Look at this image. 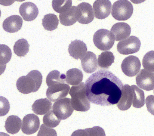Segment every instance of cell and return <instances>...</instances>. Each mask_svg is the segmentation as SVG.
<instances>
[{
    "mask_svg": "<svg viewBox=\"0 0 154 136\" xmlns=\"http://www.w3.org/2000/svg\"><path fill=\"white\" fill-rule=\"evenodd\" d=\"M86 129L88 132V136H106L104 130L100 126H95Z\"/></svg>",
    "mask_w": 154,
    "mask_h": 136,
    "instance_id": "d6a6232c",
    "label": "cell"
},
{
    "mask_svg": "<svg viewBox=\"0 0 154 136\" xmlns=\"http://www.w3.org/2000/svg\"><path fill=\"white\" fill-rule=\"evenodd\" d=\"M80 16L79 10L77 7L72 6L67 11L59 15L60 23L65 26H70L78 21Z\"/></svg>",
    "mask_w": 154,
    "mask_h": 136,
    "instance_id": "9a60e30c",
    "label": "cell"
},
{
    "mask_svg": "<svg viewBox=\"0 0 154 136\" xmlns=\"http://www.w3.org/2000/svg\"><path fill=\"white\" fill-rule=\"evenodd\" d=\"M23 23L22 19L20 16L13 15L4 20L2 23L3 29L9 33L18 32L21 28Z\"/></svg>",
    "mask_w": 154,
    "mask_h": 136,
    "instance_id": "ac0fdd59",
    "label": "cell"
},
{
    "mask_svg": "<svg viewBox=\"0 0 154 136\" xmlns=\"http://www.w3.org/2000/svg\"><path fill=\"white\" fill-rule=\"evenodd\" d=\"M0 116L7 114L10 109V105L8 100L4 97L0 96Z\"/></svg>",
    "mask_w": 154,
    "mask_h": 136,
    "instance_id": "836d02e7",
    "label": "cell"
},
{
    "mask_svg": "<svg viewBox=\"0 0 154 136\" xmlns=\"http://www.w3.org/2000/svg\"><path fill=\"white\" fill-rule=\"evenodd\" d=\"M56 131L42 124L37 134V136H57Z\"/></svg>",
    "mask_w": 154,
    "mask_h": 136,
    "instance_id": "1f68e13d",
    "label": "cell"
},
{
    "mask_svg": "<svg viewBox=\"0 0 154 136\" xmlns=\"http://www.w3.org/2000/svg\"><path fill=\"white\" fill-rule=\"evenodd\" d=\"M80 60L82 68L85 73H91L96 70L97 67V59L93 52L88 51Z\"/></svg>",
    "mask_w": 154,
    "mask_h": 136,
    "instance_id": "ffe728a7",
    "label": "cell"
},
{
    "mask_svg": "<svg viewBox=\"0 0 154 136\" xmlns=\"http://www.w3.org/2000/svg\"><path fill=\"white\" fill-rule=\"evenodd\" d=\"M85 84L88 100L94 104L103 106L117 104L124 86L118 78L106 70H100L91 75Z\"/></svg>",
    "mask_w": 154,
    "mask_h": 136,
    "instance_id": "6da1fadb",
    "label": "cell"
},
{
    "mask_svg": "<svg viewBox=\"0 0 154 136\" xmlns=\"http://www.w3.org/2000/svg\"><path fill=\"white\" fill-rule=\"evenodd\" d=\"M66 80L56 82L48 86L46 94L47 97L51 101L55 102L66 97L70 89Z\"/></svg>",
    "mask_w": 154,
    "mask_h": 136,
    "instance_id": "8992f818",
    "label": "cell"
},
{
    "mask_svg": "<svg viewBox=\"0 0 154 136\" xmlns=\"http://www.w3.org/2000/svg\"><path fill=\"white\" fill-rule=\"evenodd\" d=\"M153 92H154V91H153Z\"/></svg>",
    "mask_w": 154,
    "mask_h": 136,
    "instance_id": "74e56055",
    "label": "cell"
},
{
    "mask_svg": "<svg viewBox=\"0 0 154 136\" xmlns=\"http://www.w3.org/2000/svg\"><path fill=\"white\" fill-rule=\"evenodd\" d=\"M112 6L109 0H96L93 5L95 18L103 19L107 17L110 14Z\"/></svg>",
    "mask_w": 154,
    "mask_h": 136,
    "instance_id": "7c38bea8",
    "label": "cell"
},
{
    "mask_svg": "<svg viewBox=\"0 0 154 136\" xmlns=\"http://www.w3.org/2000/svg\"><path fill=\"white\" fill-rule=\"evenodd\" d=\"M0 136H10L9 134L7 133L0 132Z\"/></svg>",
    "mask_w": 154,
    "mask_h": 136,
    "instance_id": "8d00e7d4",
    "label": "cell"
},
{
    "mask_svg": "<svg viewBox=\"0 0 154 136\" xmlns=\"http://www.w3.org/2000/svg\"><path fill=\"white\" fill-rule=\"evenodd\" d=\"M115 40L118 41L125 39L130 35L131 32L130 26L125 22H118L114 24L110 29Z\"/></svg>",
    "mask_w": 154,
    "mask_h": 136,
    "instance_id": "5bb4252c",
    "label": "cell"
},
{
    "mask_svg": "<svg viewBox=\"0 0 154 136\" xmlns=\"http://www.w3.org/2000/svg\"><path fill=\"white\" fill-rule=\"evenodd\" d=\"M133 99L132 105L136 108H140L145 104V95L143 91L135 85H131Z\"/></svg>",
    "mask_w": 154,
    "mask_h": 136,
    "instance_id": "cb8c5ba5",
    "label": "cell"
},
{
    "mask_svg": "<svg viewBox=\"0 0 154 136\" xmlns=\"http://www.w3.org/2000/svg\"><path fill=\"white\" fill-rule=\"evenodd\" d=\"M74 110L71 99L67 97L55 101L53 104L52 110L54 114L60 120H65L69 118Z\"/></svg>",
    "mask_w": 154,
    "mask_h": 136,
    "instance_id": "52a82bcc",
    "label": "cell"
},
{
    "mask_svg": "<svg viewBox=\"0 0 154 136\" xmlns=\"http://www.w3.org/2000/svg\"><path fill=\"white\" fill-rule=\"evenodd\" d=\"M87 51L86 44L80 40L72 41L69 45L68 51L70 55L76 60L81 59L86 54Z\"/></svg>",
    "mask_w": 154,
    "mask_h": 136,
    "instance_id": "e0dca14e",
    "label": "cell"
},
{
    "mask_svg": "<svg viewBox=\"0 0 154 136\" xmlns=\"http://www.w3.org/2000/svg\"><path fill=\"white\" fill-rule=\"evenodd\" d=\"M71 97V104L76 111L85 112L90 108V104L86 96L85 84L82 82L71 87L69 92Z\"/></svg>",
    "mask_w": 154,
    "mask_h": 136,
    "instance_id": "3957f363",
    "label": "cell"
},
{
    "mask_svg": "<svg viewBox=\"0 0 154 136\" xmlns=\"http://www.w3.org/2000/svg\"><path fill=\"white\" fill-rule=\"evenodd\" d=\"M42 21L44 28L49 31H52L57 28L59 23L57 16L54 14L45 15Z\"/></svg>",
    "mask_w": 154,
    "mask_h": 136,
    "instance_id": "484cf974",
    "label": "cell"
},
{
    "mask_svg": "<svg viewBox=\"0 0 154 136\" xmlns=\"http://www.w3.org/2000/svg\"><path fill=\"white\" fill-rule=\"evenodd\" d=\"M22 125L21 119L16 115H11L7 119L5 127L7 132L10 134H14L20 130Z\"/></svg>",
    "mask_w": 154,
    "mask_h": 136,
    "instance_id": "7402d4cb",
    "label": "cell"
},
{
    "mask_svg": "<svg viewBox=\"0 0 154 136\" xmlns=\"http://www.w3.org/2000/svg\"><path fill=\"white\" fill-rule=\"evenodd\" d=\"M137 85L146 91L154 88V74L145 69H141L136 77Z\"/></svg>",
    "mask_w": 154,
    "mask_h": 136,
    "instance_id": "30bf717a",
    "label": "cell"
},
{
    "mask_svg": "<svg viewBox=\"0 0 154 136\" xmlns=\"http://www.w3.org/2000/svg\"><path fill=\"white\" fill-rule=\"evenodd\" d=\"M146 104L147 110L154 116V95L148 96L146 99Z\"/></svg>",
    "mask_w": 154,
    "mask_h": 136,
    "instance_id": "e575fe53",
    "label": "cell"
},
{
    "mask_svg": "<svg viewBox=\"0 0 154 136\" xmlns=\"http://www.w3.org/2000/svg\"><path fill=\"white\" fill-rule=\"evenodd\" d=\"M39 126L40 120L38 116L33 113L29 114L23 118L21 131L25 134H31L37 132Z\"/></svg>",
    "mask_w": 154,
    "mask_h": 136,
    "instance_id": "8fae6325",
    "label": "cell"
},
{
    "mask_svg": "<svg viewBox=\"0 0 154 136\" xmlns=\"http://www.w3.org/2000/svg\"><path fill=\"white\" fill-rule=\"evenodd\" d=\"M133 11V6L130 2L127 0H119L113 3L111 14L117 20L125 21L131 17Z\"/></svg>",
    "mask_w": 154,
    "mask_h": 136,
    "instance_id": "277c9868",
    "label": "cell"
},
{
    "mask_svg": "<svg viewBox=\"0 0 154 136\" xmlns=\"http://www.w3.org/2000/svg\"><path fill=\"white\" fill-rule=\"evenodd\" d=\"M143 67L149 72H154V51H151L146 53L142 60Z\"/></svg>",
    "mask_w": 154,
    "mask_h": 136,
    "instance_id": "f546056e",
    "label": "cell"
},
{
    "mask_svg": "<svg viewBox=\"0 0 154 136\" xmlns=\"http://www.w3.org/2000/svg\"><path fill=\"white\" fill-rule=\"evenodd\" d=\"M71 136H88V134L86 129H79L74 131Z\"/></svg>",
    "mask_w": 154,
    "mask_h": 136,
    "instance_id": "d590c367",
    "label": "cell"
},
{
    "mask_svg": "<svg viewBox=\"0 0 154 136\" xmlns=\"http://www.w3.org/2000/svg\"><path fill=\"white\" fill-rule=\"evenodd\" d=\"M115 57L110 51L102 52L98 56V63L99 67L102 69H108L114 62Z\"/></svg>",
    "mask_w": 154,
    "mask_h": 136,
    "instance_id": "d4e9b609",
    "label": "cell"
},
{
    "mask_svg": "<svg viewBox=\"0 0 154 136\" xmlns=\"http://www.w3.org/2000/svg\"><path fill=\"white\" fill-rule=\"evenodd\" d=\"M29 46L26 39H20L16 42L14 46V52L18 56L24 57L29 51Z\"/></svg>",
    "mask_w": 154,
    "mask_h": 136,
    "instance_id": "4316f807",
    "label": "cell"
},
{
    "mask_svg": "<svg viewBox=\"0 0 154 136\" xmlns=\"http://www.w3.org/2000/svg\"><path fill=\"white\" fill-rule=\"evenodd\" d=\"M141 45L139 39L134 36L119 42L117 48L118 52L124 55H128L135 53L138 51Z\"/></svg>",
    "mask_w": 154,
    "mask_h": 136,
    "instance_id": "ba28073f",
    "label": "cell"
},
{
    "mask_svg": "<svg viewBox=\"0 0 154 136\" xmlns=\"http://www.w3.org/2000/svg\"><path fill=\"white\" fill-rule=\"evenodd\" d=\"M141 63L139 58L134 55L125 57L121 64V68L123 73L129 77H133L140 71Z\"/></svg>",
    "mask_w": 154,
    "mask_h": 136,
    "instance_id": "9c48e42d",
    "label": "cell"
},
{
    "mask_svg": "<svg viewBox=\"0 0 154 136\" xmlns=\"http://www.w3.org/2000/svg\"><path fill=\"white\" fill-rule=\"evenodd\" d=\"M52 105V103L47 98L39 99L34 102L32 110L37 115H43L51 109Z\"/></svg>",
    "mask_w": 154,
    "mask_h": 136,
    "instance_id": "44dd1931",
    "label": "cell"
},
{
    "mask_svg": "<svg viewBox=\"0 0 154 136\" xmlns=\"http://www.w3.org/2000/svg\"><path fill=\"white\" fill-rule=\"evenodd\" d=\"M19 11L23 20L27 21L34 20L38 14V10L36 5L33 3L29 2L21 4Z\"/></svg>",
    "mask_w": 154,
    "mask_h": 136,
    "instance_id": "4fadbf2b",
    "label": "cell"
},
{
    "mask_svg": "<svg viewBox=\"0 0 154 136\" xmlns=\"http://www.w3.org/2000/svg\"><path fill=\"white\" fill-rule=\"evenodd\" d=\"M72 5V1L71 0H53L52 2L53 9L60 14L68 10Z\"/></svg>",
    "mask_w": 154,
    "mask_h": 136,
    "instance_id": "83f0119b",
    "label": "cell"
},
{
    "mask_svg": "<svg viewBox=\"0 0 154 136\" xmlns=\"http://www.w3.org/2000/svg\"><path fill=\"white\" fill-rule=\"evenodd\" d=\"M0 50L1 67L6 66V64L10 61L11 57V50L7 45L1 44Z\"/></svg>",
    "mask_w": 154,
    "mask_h": 136,
    "instance_id": "4dcf8cb0",
    "label": "cell"
},
{
    "mask_svg": "<svg viewBox=\"0 0 154 136\" xmlns=\"http://www.w3.org/2000/svg\"><path fill=\"white\" fill-rule=\"evenodd\" d=\"M66 82L70 85L75 86L82 82L83 74L81 71L76 68L68 70L66 72Z\"/></svg>",
    "mask_w": 154,
    "mask_h": 136,
    "instance_id": "603a6c76",
    "label": "cell"
},
{
    "mask_svg": "<svg viewBox=\"0 0 154 136\" xmlns=\"http://www.w3.org/2000/svg\"><path fill=\"white\" fill-rule=\"evenodd\" d=\"M77 7L79 10L80 16L78 22L82 24H87L94 20V15L92 6L90 4L82 2L79 4Z\"/></svg>",
    "mask_w": 154,
    "mask_h": 136,
    "instance_id": "d6986e66",
    "label": "cell"
},
{
    "mask_svg": "<svg viewBox=\"0 0 154 136\" xmlns=\"http://www.w3.org/2000/svg\"><path fill=\"white\" fill-rule=\"evenodd\" d=\"M60 121L61 120L56 116L52 110L45 114L43 118V122L44 125L51 128L57 126L59 124Z\"/></svg>",
    "mask_w": 154,
    "mask_h": 136,
    "instance_id": "f1b7e54d",
    "label": "cell"
},
{
    "mask_svg": "<svg viewBox=\"0 0 154 136\" xmlns=\"http://www.w3.org/2000/svg\"><path fill=\"white\" fill-rule=\"evenodd\" d=\"M42 82V76L38 70L30 71L26 76L19 77L16 82L18 90L24 94L37 91L40 88Z\"/></svg>",
    "mask_w": 154,
    "mask_h": 136,
    "instance_id": "7a4b0ae2",
    "label": "cell"
},
{
    "mask_svg": "<svg viewBox=\"0 0 154 136\" xmlns=\"http://www.w3.org/2000/svg\"><path fill=\"white\" fill-rule=\"evenodd\" d=\"M93 40L96 47L102 51L109 50L115 42V39L111 32L104 29H100L95 32Z\"/></svg>",
    "mask_w": 154,
    "mask_h": 136,
    "instance_id": "5b68a950",
    "label": "cell"
},
{
    "mask_svg": "<svg viewBox=\"0 0 154 136\" xmlns=\"http://www.w3.org/2000/svg\"><path fill=\"white\" fill-rule=\"evenodd\" d=\"M133 94L132 88L128 84L124 85L122 90L121 97L117 104L118 108L125 111L128 110L132 103Z\"/></svg>",
    "mask_w": 154,
    "mask_h": 136,
    "instance_id": "2e32d148",
    "label": "cell"
}]
</instances>
